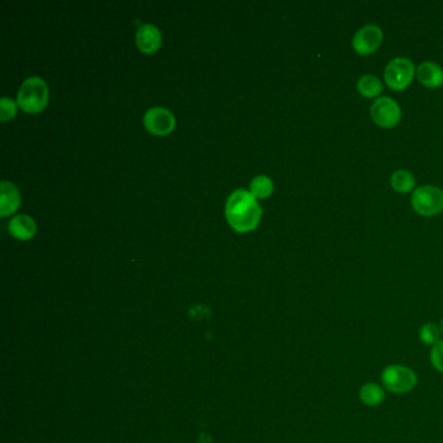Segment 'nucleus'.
<instances>
[{"label":"nucleus","mask_w":443,"mask_h":443,"mask_svg":"<svg viewBox=\"0 0 443 443\" xmlns=\"http://www.w3.org/2000/svg\"><path fill=\"white\" fill-rule=\"evenodd\" d=\"M442 333H441V329L436 324H424L420 330H419V338L420 341L427 345V346H434L437 342L441 341L442 338Z\"/></svg>","instance_id":"obj_17"},{"label":"nucleus","mask_w":443,"mask_h":443,"mask_svg":"<svg viewBox=\"0 0 443 443\" xmlns=\"http://www.w3.org/2000/svg\"><path fill=\"white\" fill-rule=\"evenodd\" d=\"M357 91L364 98H377L382 93V82L373 74H364L357 81Z\"/></svg>","instance_id":"obj_14"},{"label":"nucleus","mask_w":443,"mask_h":443,"mask_svg":"<svg viewBox=\"0 0 443 443\" xmlns=\"http://www.w3.org/2000/svg\"><path fill=\"white\" fill-rule=\"evenodd\" d=\"M414 183L416 181H414V175L406 169H398L390 177V185L392 189L400 194H407L409 191H412Z\"/></svg>","instance_id":"obj_15"},{"label":"nucleus","mask_w":443,"mask_h":443,"mask_svg":"<svg viewBox=\"0 0 443 443\" xmlns=\"http://www.w3.org/2000/svg\"><path fill=\"white\" fill-rule=\"evenodd\" d=\"M136 42L141 51L151 55L158 51L161 46V33L155 25L145 24L137 31Z\"/></svg>","instance_id":"obj_9"},{"label":"nucleus","mask_w":443,"mask_h":443,"mask_svg":"<svg viewBox=\"0 0 443 443\" xmlns=\"http://www.w3.org/2000/svg\"><path fill=\"white\" fill-rule=\"evenodd\" d=\"M49 103V88L42 78L31 77L22 83L17 94V106L28 113H38Z\"/></svg>","instance_id":"obj_2"},{"label":"nucleus","mask_w":443,"mask_h":443,"mask_svg":"<svg viewBox=\"0 0 443 443\" xmlns=\"http://www.w3.org/2000/svg\"><path fill=\"white\" fill-rule=\"evenodd\" d=\"M416 76L414 63L407 58H395L387 63L384 73L386 85L389 88L400 91L407 88Z\"/></svg>","instance_id":"obj_5"},{"label":"nucleus","mask_w":443,"mask_h":443,"mask_svg":"<svg viewBox=\"0 0 443 443\" xmlns=\"http://www.w3.org/2000/svg\"><path fill=\"white\" fill-rule=\"evenodd\" d=\"M145 128L153 136L164 137L175 131V118L173 113L167 108L155 107L146 112L143 117Z\"/></svg>","instance_id":"obj_8"},{"label":"nucleus","mask_w":443,"mask_h":443,"mask_svg":"<svg viewBox=\"0 0 443 443\" xmlns=\"http://www.w3.org/2000/svg\"><path fill=\"white\" fill-rule=\"evenodd\" d=\"M8 230L16 240H29L36 235V221L28 215H19L9 221Z\"/></svg>","instance_id":"obj_12"},{"label":"nucleus","mask_w":443,"mask_h":443,"mask_svg":"<svg viewBox=\"0 0 443 443\" xmlns=\"http://www.w3.org/2000/svg\"><path fill=\"white\" fill-rule=\"evenodd\" d=\"M438 327L441 329V333H442L443 335V319L441 320V322H439V325H438Z\"/></svg>","instance_id":"obj_20"},{"label":"nucleus","mask_w":443,"mask_h":443,"mask_svg":"<svg viewBox=\"0 0 443 443\" xmlns=\"http://www.w3.org/2000/svg\"><path fill=\"white\" fill-rule=\"evenodd\" d=\"M430 363L432 367L439 373H443V340L437 342L434 346H432L430 350Z\"/></svg>","instance_id":"obj_18"},{"label":"nucleus","mask_w":443,"mask_h":443,"mask_svg":"<svg viewBox=\"0 0 443 443\" xmlns=\"http://www.w3.org/2000/svg\"><path fill=\"white\" fill-rule=\"evenodd\" d=\"M386 398L384 386L376 382H367L359 390V399L367 407H377Z\"/></svg>","instance_id":"obj_13"},{"label":"nucleus","mask_w":443,"mask_h":443,"mask_svg":"<svg viewBox=\"0 0 443 443\" xmlns=\"http://www.w3.org/2000/svg\"><path fill=\"white\" fill-rule=\"evenodd\" d=\"M250 193L256 199H267L273 193V181L268 175H256L250 183Z\"/></svg>","instance_id":"obj_16"},{"label":"nucleus","mask_w":443,"mask_h":443,"mask_svg":"<svg viewBox=\"0 0 443 443\" xmlns=\"http://www.w3.org/2000/svg\"><path fill=\"white\" fill-rule=\"evenodd\" d=\"M1 196H0V215L8 216L17 211L21 203V196L19 189L11 182L3 181L0 185Z\"/></svg>","instance_id":"obj_11"},{"label":"nucleus","mask_w":443,"mask_h":443,"mask_svg":"<svg viewBox=\"0 0 443 443\" xmlns=\"http://www.w3.org/2000/svg\"><path fill=\"white\" fill-rule=\"evenodd\" d=\"M419 384L416 372L402 364H390L381 372V385L392 394H407Z\"/></svg>","instance_id":"obj_3"},{"label":"nucleus","mask_w":443,"mask_h":443,"mask_svg":"<svg viewBox=\"0 0 443 443\" xmlns=\"http://www.w3.org/2000/svg\"><path fill=\"white\" fill-rule=\"evenodd\" d=\"M416 77L425 88H439L443 85L442 66L434 61H424L416 68Z\"/></svg>","instance_id":"obj_10"},{"label":"nucleus","mask_w":443,"mask_h":443,"mask_svg":"<svg viewBox=\"0 0 443 443\" xmlns=\"http://www.w3.org/2000/svg\"><path fill=\"white\" fill-rule=\"evenodd\" d=\"M372 120L381 128H394L402 117L399 104L389 96H380L371 106Z\"/></svg>","instance_id":"obj_6"},{"label":"nucleus","mask_w":443,"mask_h":443,"mask_svg":"<svg viewBox=\"0 0 443 443\" xmlns=\"http://www.w3.org/2000/svg\"><path fill=\"white\" fill-rule=\"evenodd\" d=\"M411 204L414 211L422 216H436L443 211V190L433 185L420 186L414 190Z\"/></svg>","instance_id":"obj_4"},{"label":"nucleus","mask_w":443,"mask_h":443,"mask_svg":"<svg viewBox=\"0 0 443 443\" xmlns=\"http://www.w3.org/2000/svg\"><path fill=\"white\" fill-rule=\"evenodd\" d=\"M384 41V33L377 25L368 24L357 30L352 38V47L359 55H372Z\"/></svg>","instance_id":"obj_7"},{"label":"nucleus","mask_w":443,"mask_h":443,"mask_svg":"<svg viewBox=\"0 0 443 443\" xmlns=\"http://www.w3.org/2000/svg\"><path fill=\"white\" fill-rule=\"evenodd\" d=\"M226 220L235 232L254 230L263 216L262 207L248 190H235L228 198L225 205Z\"/></svg>","instance_id":"obj_1"},{"label":"nucleus","mask_w":443,"mask_h":443,"mask_svg":"<svg viewBox=\"0 0 443 443\" xmlns=\"http://www.w3.org/2000/svg\"><path fill=\"white\" fill-rule=\"evenodd\" d=\"M17 111V103L14 102L11 98H3L0 101V120L1 121H9L12 120Z\"/></svg>","instance_id":"obj_19"}]
</instances>
